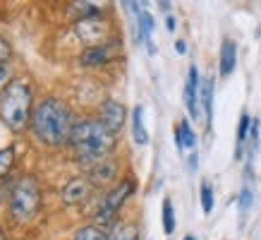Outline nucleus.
Returning a JSON list of instances; mask_svg holds the SVG:
<instances>
[{"mask_svg": "<svg viewBox=\"0 0 261 240\" xmlns=\"http://www.w3.org/2000/svg\"><path fill=\"white\" fill-rule=\"evenodd\" d=\"M67 144L72 147L74 161L89 171L91 166L101 163L103 159H108V154L115 149V135L103 125L101 120L87 118L74 123Z\"/></svg>", "mask_w": 261, "mask_h": 240, "instance_id": "1", "label": "nucleus"}, {"mask_svg": "<svg viewBox=\"0 0 261 240\" xmlns=\"http://www.w3.org/2000/svg\"><path fill=\"white\" fill-rule=\"evenodd\" d=\"M72 128H74V118L72 111L60 101V99H43L39 106L34 108L32 115V130L34 137L41 144L48 147H63L70 142Z\"/></svg>", "mask_w": 261, "mask_h": 240, "instance_id": "2", "label": "nucleus"}, {"mask_svg": "<svg viewBox=\"0 0 261 240\" xmlns=\"http://www.w3.org/2000/svg\"><path fill=\"white\" fill-rule=\"evenodd\" d=\"M34 96L27 80H12L0 94V120L10 132H22L32 125Z\"/></svg>", "mask_w": 261, "mask_h": 240, "instance_id": "3", "label": "nucleus"}, {"mask_svg": "<svg viewBox=\"0 0 261 240\" xmlns=\"http://www.w3.org/2000/svg\"><path fill=\"white\" fill-rule=\"evenodd\" d=\"M41 209V187L36 178L22 176L10 187V216L15 221H32Z\"/></svg>", "mask_w": 261, "mask_h": 240, "instance_id": "4", "label": "nucleus"}, {"mask_svg": "<svg viewBox=\"0 0 261 240\" xmlns=\"http://www.w3.org/2000/svg\"><path fill=\"white\" fill-rule=\"evenodd\" d=\"M132 190H135V183H132V180H122L118 187H113L101 200V207L96 211L98 221H101V224H111L113 219H115V214L120 211V207L125 204V200L132 195Z\"/></svg>", "mask_w": 261, "mask_h": 240, "instance_id": "5", "label": "nucleus"}, {"mask_svg": "<svg viewBox=\"0 0 261 240\" xmlns=\"http://www.w3.org/2000/svg\"><path fill=\"white\" fill-rule=\"evenodd\" d=\"M77 34L87 43V48H94V46L108 43L111 29H108V24L103 22L101 17H80L77 19Z\"/></svg>", "mask_w": 261, "mask_h": 240, "instance_id": "6", "label": "nucleus"}, {"mask_svg": "<svg viewBox=\"0 0 261 240\" xmlns=\"http://www.w3.org/2000/svg\"><path fill=\"white\" fill-rule=\"evenodd\" d=\"M98 120L115 135V132L125 125V106L120 104V101L108 99V101L101 106V111H98Z\"/></svg>", "mask_w": 261, "mask_h": 240, "instance_id": "7", "label": "nucleus"}, {"mask_svg": "<svg viewBox=\"0 0 261 240\" xmlns=\"http://www.w3.org/2000/svg\"><path fill=\"white\" fill-rule=\"evenodd\" d=\"M115 43L118 41H108L103 46H94V48H84V53L80 56V63L84 67H98V65L111 63V58L115 56Z\"/></svg>", "mask_w": 261, "mask_h": 240, "instance_id": "8", "label": "nucleus"}, {"mask_svg": "<svg viewBox=\"0 0 261 240\" xmlns=\"http://www.w3.org/2000/svg\"><path fill=\"white\" fill-rule=\"evenodd\" d=\"M91 187L94 185L89 183V178H72L67 180V185L63 187V202L65 204H80L91 195Z\"/></svg>", "mask_w": 261, "mask_h": 240, "instance_id": "9", "label": "nucleus"}, {"mask_svg": "<svg viewBox=\"0 0 261 240\" xmlns=\"http://www.w3.org/2000/svg\"><path fill=\"white\" fill-rule=\"evenodd\" d=\"M199 87H201L199 72L192 65L190 72H187V87H185V106H187L192 118H199Z\"/></svg>", "mask_w": 261, "mask_h": 240, "instance_id": "10", "label": "nucleus"}, {"mask_svg": "<svg viewBox=\"0 0 261 240\" xmlns=\"http://www.w3.org/2000/svg\"><path fill=\"white\" fill-rule=\"evenodd\" d=\"M118 178V163L113 159H103L101 163L89 168V183L91 185H108Z\"/></svg>", "mask_w": 261, "mask_h": 240, "instance_id": "11", "label": "nucleus"}, {"mask_svg": "<svg viewBox=\"0 0 261 240\" xmlns=\"http://www.w3.org/2000/svg\"><path fill=\"white\" fill-rule=\"evenodd\" d=\"M199 101L204 108V123L206 128H211V120H214V77H206L199 87Z\"/></svg>", "mask_w": 261, "mask_h": 240, "instance_id": "12", "label": "nucleus"}, {"mask_svg": "<svg viewBox=\"0 0 261 240\" xmlns=\"http://www.w3.org/2000/svg\"><path fill=\"white\" fill-rule=\"evenodd\" d=\"M235 63H238V46L232 39H225L221 46V75L228 77L230 72L235 70Z\"/></svg>", "mask_w": 261, "mask_h": 240, "instance_id": "13", "label": "nucleus"}, {"mask_svg": "<svg viewBox=\"0 0 261 240\" xmlns=\"http://www.w3.org/2000/svg\"><path fill=\"white\" fill-rule=\"evenodd\" d=\"M151 32H153V17L146 12V10H142L139 15H137V39L142 41V43H146V48H149V53H153V43H151Z\"/></svg>", "mask_w": 261, "mask_h": 240, "instance_id": "14", "label": "nucleus"}, {"mask_svg": "<svg viewBox=\"0 0 261 240\" xmlns=\"http://www.w3.org/2000/svg\"><path fill=\"white\" fill-rule=\"evenodd\" d=\"M194 144H197V137H194V132H192L190 123H187V120H180L177 128H175V147L182 152V149L194 147Z\"/></svg>", "mask_w": 261, "mask_h": 240, "instance_id": "15", "label": "nucleus"}, {"mask_svg": "<svg viewBox=\"0 0 261 240\" xmlns=\"http://www.w3.org/2000/svg\"><path fill=\"white\" fill-rule=\"evenodd\" d=\"M132 135H135V142L139 144V147L149 144V132L144 128V108L142 106H137L135 111H132Z\"/></svg>", "mask_w": 261, "mask_h": 240, "instance_id": "16", "label": "nucleus"}, {"mask_svg": "<svg viewBox=\"0 0 261 240\" xmlns=\"http://www.w3.org/2000/svg\"><path fill=\"white\" fill-rule=\"evenodd\" d=\"M72 240H111V235L101 226H84V228H80V231L74 233Z\"/></svg>", "mask_w": 261, "mask_h": 240, "instance_id": "17", "label": "nucleus"}, {"mask_svg": "<svg viewBox=\"0 0 261 240\" xmlns=\"http://www.w3.org/2000/svg\"><path fill=\"white\" fill-rule=\"evenodd\" d=\"M111 240H139V231L135 224H120L111 233Z\"/></svg>", "mask_w": 261, "mask_h": 240, "instance_id": "18", "label": "nucleus"}, {"mask_svg": "<svg viewBox=\"0 0 261 240\" xmlns=\"http://www.w3.org/2000/svg\"><path fill=\"white\" fill-rule=\"evenodd\" d=\"M12 163H15V149H12V147L0 149V180H3V178H8Z\"/></svg>", "mask_w": 261, "mask_h": 240, "instance_id": "19", "label": "nucleus"}, {"mask_svg": "<svg viewBox=\"0 0 261 240\" xmlns=\"http://www.w3.org/2000/svg\"><path fill=\"white\" fill-rule=\"evenodd\" d=\"M249 128H252V118L242 113V118H240V125H238V156L242 154V147L247 142V135H249Z\"/></svg>", "mask_w": 261, "mask_h": 240, "instance_id": "20", "label": "nucleus"}, {"mask_svg": "<svg viewBox=\"0 0 261 240\" xmlns=\"http://www.w3.org/2000/svg\"><path fill=\"white\" fill-rule=\"evenodd\" d=\"M163 231L170 235L175 231V211H173V202L163 200Z\"/></svg>", "mask_w": 261, "mask_h": 240, "instance_id": "21", "label": "nucleus"}, {"mask_svg": "<svg viewBox=\"0 0 261 240\" xmlns=\"http://www.w3.org/2000/svg\"><path fill=\"white\" fill-rule=\"evenodd\" d=\"M201 209H204V214L214 211V190L208 183H201Z\"/></svg>", "mask_w": 261, "mask_h": 240, "instance_id": "22", "label": "nucleus"}, {"mask_svg": "<svg viewBox=\"0 0 261 240\" xmlns=\"http://www.w3.org/2000/svg\"><path fill=\"white\" fill-rule=\"evenodd\" d=\"M10 58H12V46H10V41L0 34V65H8Z\"/></svg>", "mask_w": 261, "mask_h": 240, "instance_id": "23", "label": "nucleus"}, {"mask_svg": "<svg viewBox=\"0 0 261 240\" xmlns=\"http://www.w3.org/2000/svg\"><path fill=\"white\" fill-rule=\"evenodd\" d=\"M259 128H261L259 118H252V128H249V144H252V152H256V147H259Z\"/></svg>", "mask_w": 261, "mask_h": 240, "instance_id": "24", "label": "nucleus"}, {"mask_svg": "<svg viewBox=\"0 0 261 240\" xmlns=\"http://www.w3.org/2000/svg\"><path fill=\"white\" fill-rule=\"evenodd\" d=\"M249 204H252V190H249V187H245V190L240 192V211H247V209H249Z\"/></svg>", "mask_w": 261, "mask_h": 240, "instance_id": "25", "label": "nucleus"}, {"mask_svg": "<svg viewBox=\"0 0 261 240\" xmlns=\"http://www.w3.org/2000/svg\"><path fill=\"white\" fill-rule=\"evenodd\" d=\"M10 70H8V65H0V94L5 91V87L10 84Z\"/></svg>", "mask_w": 261, "mask_h": 240, "instance_id": "26", "label": "nucleus"}, {"mask_svg": "<svg viewBox=\"0 0 261 240\" xmlns=\"http://www.w3.org/2000/svg\"><path fill=\"white\" fill-rule=\"evenodd\" d=\"M175 51H177V53H180V56H185V53H187V46H185V41H175Z\"/></svg>", "mask_w": 261, "mask_h": 240, "instance_id": "27", "label": "nucleus"}, {"mask_svg": "<svg viewBox=\"0 0 261 240\" xmlns=\"http://www.w3.org/2000/svg\"><path fill=\"white\" fill-rule=\"evenodd\" d=\"M166 27L170 29V32H175V17H168V19H166Z\"/></svg>", "mask_w": 261, "mask_h": 240, "instance_id": "28", "label": "nucleus"}, {"mask_svg": "<svg viewBox=\"0 0 261 240\" xmlns=\"http://www.w3.org/2000/svg\"><path fill=\"white\" fill-rule=\"evenodd\" d=\"M0 240H8V233H5V228L0 226Z\"/></svg>", "mask_w": 261, "mask_h": 240, "instance_id": "29", "label": "nucleus"}, {"mask_svg": "<svg viewBox=\"0 0 261 240\" xmlns=\"http://www.w3.org/2000/svg\"><path fill=\"white\" fill-rule=\"evenodd\" d=\"M185 240H194V238H192V235H187V238H185Z\"/></svg>", "mask_w": 261, "mask_h": 240, "instance_id": "30", "label": "nucleus"}]
</instances>
